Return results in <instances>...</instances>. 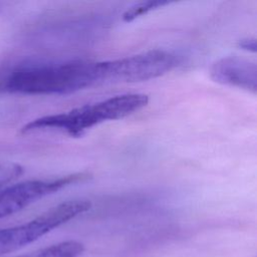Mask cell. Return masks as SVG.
<instances>
[{"label":"cell","instance_id":"cell-8","mask_svg":"<svg viewBox=\"0 0 257 257\" xmlns=\"http://www.w3.org/2000/svg\"><path fill=\"white\" fill-rule=\"evenodd\" d=\"M172 2H170V1H161V0H149V1L138 2V3L130 6L123 12L121 17L124 22H132L135 19L141 17L142 15L149 13L150 11H153L155 9L169 5Z\"/></svg>","mask_w":257,"mask_h":257},{"label":"cell","instance_id":"cell-10","mask_svg":"<svg viewBox=\"0 0 257 257\" xmlns=\"http://www.w3.org/2000/svg\"><path fill=\"white\" fill-rule=\"evenodd\" d=\"M237 46L248 52H256V38L255 37H245L238 40Z\"/></svg>","mask_w":257,"mask_h":257},{"label":"cell","instance_id":"cell-11","mask_svg":"<svg viewBox=\"0 0 257 257\" xmlns=\"http://www.w3.org/2000/svg\"><path fill=\"white\" fill-rule=\"evenodd\" d=\"M1 10H2V6L0 5V11H1Z\"/></svg>","mask_w":257,"mask_h":257},{"label":"cell","instance_id":"cell-4","mask_svg":"<svg viewBox=\"0 0 257 257\" xmlns=\"http://www.w3.org/2000/svg\"><path fill=\"white\" fill-rule=\"evenodd\" d=\"M181 63V57L166 49L98 62L99 82H139L162 76Z\"/></svg>","mask_w":257,"mask_h":257},{"label":"cell","instance_id":"cell-7","mask_svg":"<svg viewBox=\"0 0 257 257\" xmlns=\"http://www.w3.org/2000/svg\"><path fill=\"white\" fill-rule=\"evenodd\" d=\"M84 246L76 240H66L15 257H79Z\"/></svg>","mask_w":257,"mask_h":257},{"label":"cell","instance_id":"cell-3","mask_svg":"<svg viewBox=\"0 0 257 257\" xmlns=\"http://www.w3.org/2000/svg\"><path fill=\"white\" fill-rule=\"evenodd\" d=\"M91 207L86 200L62 202L34 219L12 227L0 229V257L15 252L46 235Z\"/></svg>","mask_w":257,"mask_h":257},{"label":"cell","instance_id":"cell-5","mask_svg":"<svg viewBox=\"0 0 257 257\" xmlns=\"http://www.w3.org/2000/svg\"><path fill=\"white\" fill-rule=\"evenodd\" d=\"M82 173H73L49 180H30L0 191V219L13 215L30 204L70 185L83 182Z\"/></svg>","mask_w":257,"mask_h":257},{"label":"cell","instance_id":"cell-1","mask_svg":"<svg viewBox=\"0 0 257 257\" xmlns=\"http://www.w3.org/2000/svg\"><path fill=\"white\" fill-rule=\"evenodd\" d=\"M98 81V61L73 59L19 64L0 72V91L20 94H67Z\"/></svg>","mask_w":257,"mask_h":257},{"label":"cell","instance_id":"cell-6","mask_svg":"<svg viewBox=\"0 0 257 257\" xmlns=\"http://www.w3.org/2000/svg\"><path fill=\"white\" fill-rule=\"evenodd\" d=\"M210 75L218 83L238 87L253 94L257 91V65L249 59L236 55L224 56L211 65Z\"/></svg>","mask_w":257,"mask_h":257},{"label":"cell","instance_id":"cell-2","mask_svg":"<svg viewBox=\"0 0 257 257\" xmlns=\"http://www.w3.org/2000/svg\"><path fill=\"white\" fill-rule=\"evenodd\" d=\"M149 96L144 93H124L84 104L69 111L44 115L26 123L22 134L44 130H57L73 138H79L85 132L103 121L123 118L145 107Z\"/></svg>","mask_w":257,"mask_h":257},{"label":"cell","instance_id":"cell-9","mask_svg":"<svg viewBox=\"0 0 257 257\" xmlns=\"http://www.w3.org/2000/svg\"><path fill=\"white\" fill-rule=\"evenodd\" d=\"M24 173V168L11 161L0 160V188L18 179Z\"/></svg>","mask_w":257,"mask_h":257}]
</instances>
